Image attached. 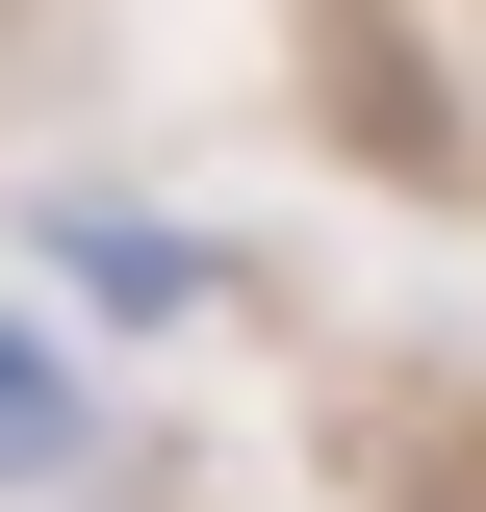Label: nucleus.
<instances>
[{
	"label": "nucleus",
	"instance_id": "f257e3e1",
	"mask_svg": "<svg viewBox=\"0 0 486 512\" xmlns=\"http://www.w3.org/2000/svg\"><path fill=\"white\" fill-rule=\"evenodd\" d=\"M77 436V359H52V333H0V461H52Z\"/></svg>",
	"mask_w": 486,
	"mask_h": 512
}]
</instances>
